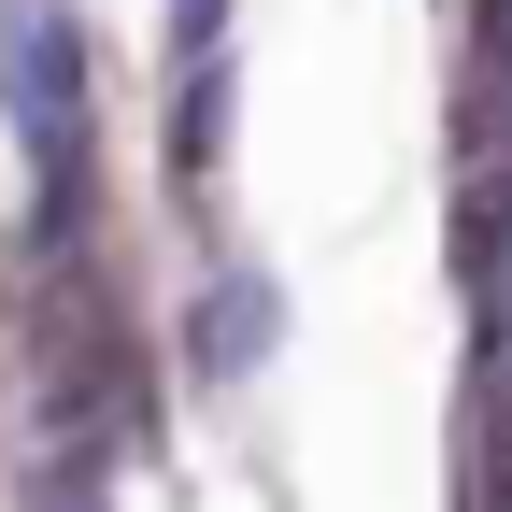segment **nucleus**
<instances>
[{"instance_id":"nucleus-1","label":"nucleus","mask_w":512,"mask_h":512,"mask_svg":"<svg viewBox=\"0 0 512 512\" xmlns=\"http://www.w3.org/2000/svg\"><path fill=\"white\" fill-rule=\"evenodd\" d=\"M0 114L15 143L43 157V228H72V171H86V43H72V0H0Z\"/></svg>"},{"instance_id":"nucleus-2","label":"nucleus","mask_w":512,"mask_h":512,"mask_svg":"<svg viewBox=\"0 0 512 512\" xmlns=\"http://www.w3.org/2000/svg\"><path fill=\"white\" fill-rule=\"evenodd\" d=\"M285 356V285L271 271H228L200 313H185V370L200 384H242V370H271Z\"/></svg>"},{"instance_id":"nucleus-3","label":"nucleus","mask_w":512,"mask_h":512,"mask_svg":"<svg viewBox=\"0 0 512 512\" xmlns=\"http://www.w3.org/2000/svg\"><path fill=\"white\" fill-rule=\"evenodd\" d=\"M214 143H228V72H214V57H185V114H171V171L200 185V171H214Z\"/></svg>"},{"instance_id":"nucleus-4","label":"nucleus","mask_w":512,"mask_h":512,"mask_svg":"<svg viewBox=\"0 0 512 512\" xmlns=\"http://www.w3.org/2000/svg\"><path fill=\"white\" fill-rule=\"evenodd\" d=\"M171 29H185V57H214L228 43V0H171Z\"/></svg>"}]
</instances>
